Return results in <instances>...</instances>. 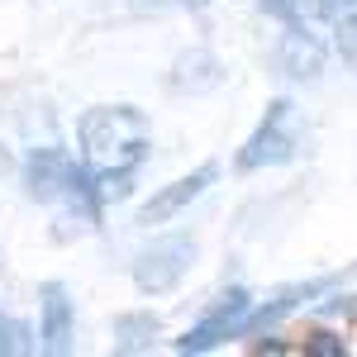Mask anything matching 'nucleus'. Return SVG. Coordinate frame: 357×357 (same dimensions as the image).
<instances>
[{
    "label": "nucleus",
    "instance_id": "obj_1",
    "mask_svg": "<svg viewBox=\"0 0 357 357\" xmlns=\"http://www.w3.org/2000/svg\"><path fill=\"white\" fill-rule=\"evenodd\" d=\"M77 134L91 172H134L148 158V119L134 105H96L82 114Z\"/></svg>",
    "mask_w": 357,
    "mask_h": 357
},
{
    "label": "nucleus",
    "instance_id": "obj_2",
    "mask_svg": "<svg viewBox=\"0 0 357 357\" xmlns=\"http://www.w3.org/2000/svg\"><path fill=\"white\" fill-rule=\"evenodd\" d=\"M301 158V129H296V105L291 100H272L262 124L238 153V172H257V167H281Z\"/></svg>",
    "mask_w": 357,
    "mask_h": 357
},
{
    "label": "nucleus",
    "instance_id": "obj_3",
    "mask_svg": "<svg viewBox=\"0 0 357 357\" xmlns=\"http://www.w3.org/2000/svg\"><path fill=\"white\" fill-rule=\"evenodd\" d=\"M191 262H195L191 238H162V243H153L134 262V286L143 296H167V291L181 286V276L191 272Z\"/></svg>",
    "mask_w": 357,
    "mask_h": 357
},
{
    "label": "nucleus",
    "instance_id": "obj_4",
    "mask_svg": "<svg viewBox=\"0 0 357 357\" xmlns=\"http://www.w3.org/2000/svg\"><path fill=\"white\" fill-rule=\"evenodd\" d=\"M248 314H252V296H248V291L220 296V305H215L200 324H191V329L176 338V353H210V348H220L224 338H238L243 324H248Z\"/></svg>",
    "mask_w": 357,
    "mask_h": 357
},
{
    "label": "nucleus",
    "instance_id": "obj_5",
    "mask_svg": "<svg viewBox=\"0 0 357 357\" xmlns=\"http://www.w3.org/2000/svg\"><path fill=\"white\" fill-rule=\"evenodd\" d=\"M220 181V162H200L191 172V176H176L172 186H162V191H153V200L138 210V224L143 229H153V224H167V220H176L191 200H200V195L210 191Z\"/></svg>",
    "mask_w": 357,
    "mask_h": 357
},
{
    "label": "nucleus",
    "instance_id": "obj_6",
    "mask_svg": "<svg viewBox=\"0 0 357 357\" xmlns=\"http://www.w3.org/2000/svg\"><path fill=\"white\" fill-rule=\"evenodd\" d=\"M38 353H72V301H67V291L48 281L43 286V314H38Z\"/></svg>",
    "mask_w": 357,
    "mask_h": 357
},
{
    "label": "nucleus",
    "instance_id": "obj_7",
    "mask_svg": "<svg viewBox=\"0 0 357 357\" xmlns=\"http://www.w3.org/2000/svg\"><path fill=\"white\" fill-rule=\"evenodd\" d=\"M220 82H224V67L210 48H191V53H181L172 62V91H181V96H186V91H191V96L215 91Z\"/></svg>",
    "mask_w": 357,
    "mask_h": 357
},
{
    "label": "nucleus",
    "instance_id": "obj_8",
    "mask_svg": "<svg viewBox=\"0 0 357 357\" xmlns=\"http://www.w3.org/2000/svg\"><path fill=\"white\" fill-rule=\"evenodd\" d=\"M281 67H286L296 82H314L319 67H324V48H319V38H314L310 29L291 24V29H286V38H281Z\"/></svg>",
    "mask_w": 357,
    "mask_h": 357
},
{
    "label": "nucleus",
    "instance_id": "obj_9",
    "mask_svg": "<svg viewBox=\"0 0 357 357\" xmlns=\"http://www.w3.org/2000/svg\"><path fill=\"white\" fill-rule=\"evenodd\" d=\"M314 15L333 33L338 53L357 67V0H314Z\"/></svg>",
    "mask_w": 357,
    "mask_h": 357
},
{
    "label": "nucleus",
    "instance_id": "obj_10",
    "mask_svg": "<svg viewBox=\"0 0 357 357\" xmlns=\"http://www.w3.org/2000/svg\"><path fill=\"white\" fill-rule=\"evenodd\" d=\"M153 333H158V319L153 314H119L114 319V348L119 353H138V348H148Z\"/></svg>",
    "mask_w": 357,
    "mask_h": 357
},
{
    "label": "nucleus",
    "instance_id": "obj_11",
    "mask_svg": "<svg viewBox=\"0 0 357 357\" xmlns=\"http://www.w3.org/2000/svg\"><path fill=\"white\" fill-rule=\"evenodd\" d=\"M129 191H134V172H91V195L100 210L129 200Z\"/></svg>",
    "mask_w": 357,
    "mask_h": 357
},
{
    "label": "nucleus",
    "instance_id": "obj_12",
    "mask_svg": "<svg viewBox=\"0 0 357 357\" xmlns=\"http://www.w3.org/2000/svg\"><path fill=\"white\" fill-rule=\"evenodd\" d=\"M262 10H267V15H276L286 29H291V24L310 29V10H314V0H262Z\"/></svg>",
    "mask_w": 357,
    "mask_h": 357
},
{
    "label": "nucleus",
    "instance_id": "obj_13",
    "mask_svg": "<svg viewBox=\"0 0 357 357\" xmlns=\"http://www.w3.org/2000/svg\"><path fill=\"white\" fill-rule=\"evenodd\" d=\"M33 343H29V329L20 319H10V314H0V357H15V353H29Z\"/></svg>",
    "mask_w": 357,
    "mask_h": 357
},
{
    "label": "nucleus",
    "instance_id": "obj_14",
    "mask_svg": "<svg viewBox=\"0 0 357 357\" xmlns=\"http://www.w3.org/2000/svg\"><path fill=\"white\" fill-rule=\"evenodd\" d=\"M305 353H314V357H343L348 353V348H343V338H333V333H310V338H305Z\"/></svg>",
    "mask_w": 357,
    "mask_h": 357
},
{
    "label": "nucleus",
    "instance_id": "obj_15",
    "mask_svg": "<svg viewBox=\"0 0 357 357\" xmlns=\"http://www.w3.org/2000/svg\"><path fill=\"white\" fill-rule=\"evenodd\" d=\"M176 5H210V0H176Z\"/></svg>",
    "mask_w": 357,
    "mask_h": 357
}]
</instances>
